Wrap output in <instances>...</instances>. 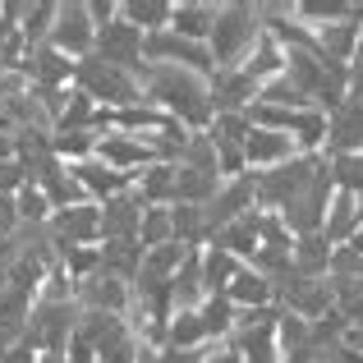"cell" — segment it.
I'll use <instances>...</instances> for the list:
<instances>
[{
	"mask_svg": "<svg viewBox=\"0 0 363 363\" xmlns=\"http://www.w3.org/2000/svg\"><path fill=\"white\" fill-rule=\"evenodd\" d=\"M9 285V267H5V257H0V290Z\"/></svg>",
	"mask_w": 363,
	"mask_h": 363,
	"instance_id": "obj_46",
	"label": "cell"
},
{
	"mask_svg": "<svg viewBox=\"0 0 363 363\" xmlns=\"http://www.w3.org/2000/svg\"><path fill=\"white\" fill-rule=\"evenodd\" d=\"M363 5H350V0H294V23L318 33V28H331V23H345L354 18Z\"/></svg>",
	"mask_w": 363,
	"mask_h": 363,
	"instance_id": "obj_24",
	"label": "cell"
},
{
	"mask_svg": "<svg viewBox=\"0 0 363 363\" xmlns=\"http://www.w3.org/2000/svg\"><path fill=\"white\" fill-rule=\"evenodd\" d=\"M207 350H161L157 363H203Z\"/></svg>",
	"mask_w": 363,
	"mask_h": 363,
	"instance_id": "obj_44",
	"label": "cell"
},
{
	"mask_svg": "<svg viewBox=\"0 0 363 363\" xmlns=\"http://www.w3.org/2000/svg\"><path fill=\"white\" fill-rule=\"evenodd\" d=\"M143 248H161L175 244V221H170V207H143V230H138Z\"/></svg>",
	"mask_w": 363,
	"mask_h": 363,
	"instance_id": "obj_38",
	"label": "cell"
},
{
	"mask_svg": "<svg viewBox=\"0 0 363 363\" xmlns=\"http://www.w3.org/2000/svg\"><path fill=\"white\" fill-rule=\"evenodd\" d=\"M74 170V179H79V189H83V198L88 203H111V198H120V194H129L133 189V179L129 175H120V170H111L106 161H79V166H69Z\"/></svg>",
	"mask_w": 363,
	"mask_h": 363,
	"instance_id": "obj_16",
	"label": "cell"
},
{
	"mask_svg": "<svg viewBox=\"0 0 363 363\" xmlns=\"http://www.w3.org/2000/svg\"><path fill=\"white\" fill-rule=\"evenodd\" d=\"M216 9L221 5H212V0H179L175 14H170V33L184 37V42L207 46V37H212V28H216Z\"/></svg>",
	"mask_w": 363,
	"mask_h": 363,
	"instance_id": "obj_19",
	"label": "cell"
},
{
	"mask_svg": "<svg viewBox=\"0 0 363 363\" xmlns=\"http://www.w3.org/2000/svg\"><path fill=\"white\" fill-rule=\"evenodd\" d=\"M143 42H147V37H143L138 28H129L124 18H116V23L97 28V46H92V55H101L106 65H116V69H124V74H133V79H138V74L147 69Z\"/></svg>",
	"mask_w": 363,
	"mask_h": 363,
	"instance_id": "obj_9",
	"label": "cell"
},
{
	"mask_svg": "<svg viewBox=\"0 0 363 363\" xmlns=\"http://www.w3.org/2000/svg\"><path fill=\"white\" fill-rule=\"evenodd\" d=\"M285 363H318V354H290Z\"/></svg>",
	"mask_w": 363,
	"mask_h": 363,
	"instance_id": "obj_45",
	"label": "cell"
},
{
	"mask_svg": "<svg viewBox=\"0 0 363 363\" xmlns=\"http://www.w3.org/2000/svg\"><path fill=\"white\" fill-rule=\"evenodd\" d=\"M51 46L60 55H69L74 65L92 55V46H97V23H92V14H88V0H55Z\"/></svg>",
	"mask_w": 363,
	"mask_h": 363,
	"instance_id": "obj_7",
	"label": "cell"
},
{
	"mask_svg": "<svg viewBox=\"0 0 363 363\" xmlns=\"http://www.w3.org/2000/svg\"><path fill=\"white\" fill-rule=\"evenodd\" d=\"M225 299L235 303L240 313H248V308H276V285L267 281L262 272H253V267H240V276L230 281V290H225Z\"/></svg>",
	"mask_w": 363,
	"mask_h": 363,
	"instance_id": "obj_22",
	"label": "cell"
},
{
	"mask_svg": "<svg viewBox=\"0 0 363 363\" xmlns=\"http://www.w3.org/2000/svg\"><path fill=\"white\" fill-rule=\"evenodd\" d=\"M240 257H230L225 248H216V244H207L203 248V285H207V299L212 294H225L230 290V281L240 276Z\"/></svg>",
	"mask_w": 363,
	"mask_h": 363,
	"instance_id": "obj_32",
	"label": "cell"
},
{
	"mask_svg": "<svg viewBox=\"0 0 363 363\" xmlns=\"http://www.w3.org/2000/svg\"><path fill=\"white\" fill-rule=\"evenodd\" d=\"M14 235H18V207H14V198L0 194V244H9Z\"/></svg>",
	"mask_w": 363,
	"mask_h": 363,
	"instance_id": "obj_40",
	"label": "cell"
},
{
	"mask_svg": "<svg viewBox=\"0 0 363 363\" xmlns=\"http://www.w3.org/2000/svg\"><path fill=\"white\" fill-rule=\"evenodd\" d=\"M74 299H79L83 313H116V318H124L129 303H133V290H129V281H120V276L97 272V276H88V281L74 285Z\"/></svg>",
	"mask_w": 363,
	"mask_h": 363,
	"instance_id": "obj_12",
	"label": "cell"
},
{
	"mask_svg": "<svg viewBox=\"0 0 363 363\" xmlns=\"http://www.w3.org/2000/svg\"><path fill=\"white\" fill-rule=\"evenodd\" d=\"M345 152H363V97H354V92L327 116V147H322V157H345Z\"/></svg>",
	"mask_w": 363,
	"mask_h": 363,
	"instance_id": "obj_14",
	"label": "cell"
},
{
	"mask_svg": "<svg viewBox=\"0 0 363 363\" xmlns=\"http://www.w3.org/2000/svg\"><path fill=\"white\" fill-rule=\"evenodd\" d=\"M331 198H336V184H331V166H327V157H322V166H318V175H313V184L281 212L285 230H290L294 240H299V235H322Z\"/></svg>",
	"mask_w": 363,
	"mask_h": 363,
	"instance_id": "obj_6",
	"label": "cell"
},
{
	"mask_svg": "<svg viewBox=\"0 0 363 363\" xmlns=\"http://www.w3.org/2000/svg\"><path fill=\"white\" fill-rule=\"evenodd\" d=\"M257 207V198H253V175H244V179H225L221 184V194L212 198V203L203 207V216H207V230H225L230 221H240V216H248Z\"/></svg>",
	"mask_w": 363,
	"mask_h": 363,
	"instance_id": "obj_15",
	"label": "cell"
},
{
	"mask_svg": "<svg viewBox=\"0 0 363 363\" xmlns=\"http://www.w3.org/2000/svg\"><path fill=\"white\" fill-rule=\"evenodd\" d=\"M51 23H55V0H37V5H23V14H18V33H23L28 51H37V46L51 42Z\"/></svg>",
	"mask_w": 363,
	"mask_h": 363,
	"instance_id": "obj_33",
	"label": "cell"
},
{
	"mask_svg": "<svg viewBox=\"0 0 363 363\" xmlns=\"http://www.w3.org/2000/svg\"><path fill=\"white\" fill-rule=\"evenodd\" d=\"M318 363H363V350H354V345H331V350H322L318 354Z\"/></svg>",
	"mask_w": 363,
	"mask_h": 363,
	"instance_id": "obj_42",
	"label": "cell"
},
{
	"mask_svg": "<svg viewBox=\"0 0 363 363\" xmlns=\"http://www.w3.org/2000/svg\"><path fill=\"white\" fill-rule=\"evenodd\" d=\"M28 184H33V170H28V161H18V157L0 161V194H5V198H14L18 189H28Z\"/></svg>",
	"mask_w": 363,
	"mask_h": 363,
	"instance_id": "obj_39",
	"label": "cell"
},
{
	"mask_svg": "<svg viewBox=\"0 0 363 363\" xmlns=\"http://www.w3.org/2000/svg\"><path fill=\"white\" fill-rule=\"evenodd\" d=\"M225 179L216 170H194V166H175V203L179 207H207L216 194H221ZM170 203V207H175Z\"/></svg>",
	"mask_w": 363,
	"mask_h": 363,
	"instance_id": "obj_20",
	"label": "cell"
},
{
	"mask_svg": "<svg viewBox=\"0 0 363 363\" xmlns=\"http://www.w3.org/2000/svg\"><path fill=\"white\" fill-rule=\"evenodd\" d=\"M207 327H203V313L198 308H184L166 322V345L161 350H207Z\"/></svg>",
	"mask_w": 363,
	"mask_h": 363,
	"instance_id": "obj_31",
	"label": "cell"
},
{
	"mask_svg": "<svg viewBox=\"0 0 363 363\" xmlns=\"http://www.w3.org/2000/svg\"><path fill=\"white\" fill-rule=\"evenodd\" d=\"M244 74H248V79L257 83V88H267L272 79H281V74H285V46L276 42L272 33H262V42L253 46V55H248Z\"/></svg>",
	"mask_w": 363,
	"mask_h": 363,
	"instance_id": "obj_29",
	"label": "cell"
},
{
	"mask_svg": "<svg viewBox=\"0 0 363 363\" xmlns=\"http://www.w3.org/2000/svg\"><path fill=\"white\" fill-rule=\"evenodd\" d=\"M79 318H83L79 299L74 303H33V318H28V336L23 340L37 350V354H65Z\"/></svg>",
	"mask_w": 363,
	"mask_h": 363,
	"instance_id": "obj_5",
	"label": "cell"
},
{
	"mask_svg": "<svg viewBox=\"0 0 363 363\" xmlns=\"http://www.w3.org/2000/svg\"><path fill=\"white\" fill-rule=\"evenodd\" d=\"M299 157V143L290 133H276V129H262L253 124V133L244 138V161H248V175H262V170H276L285 161Z\"/></svg>",
	"mask_w": 363,
	"mask_h": 363,
	"instance_id": "obj_13",
	"label": "cell"
},
{
	"mask_svg": "<svg viewBox=\"0 0 363 363\" xmlns=\"http://www.w3.org/2000/svg\"><path fill=\"white\" fill-rule=\"evenodd\" d=\"M143 198L133 194H120L111 198V203H101V244H116V240H138L143 230Z\"/></svg>",
	"mask_w": 363,
	"mask_h": 363,
	"instance_id": "obj_17",
	"label": "cell"
},
{
	"mask_svg": "<svg viewBox=\"0 0 363 363\" xmlns=\"http://www.w3.org/2000/svg\"><path fill=\"white\" fill-rule=\"evenodd\" d=\"M359 216H363V194H359Z\"/></svg>",
	"mask_w": 363,
	"mask_h": 363,
	"instance_id": "obj_47",
	"label": "cell"
},
{
	"mask_svg": "<svg viewBox=\"0 0 363 363\" xmlns=\"http://www.w3.org/2000/svg\"><path fill=\"white\" fill-rule=\"evenodd\" d=\"M143 83V101L157 106L161 116H170L175 124H184L189 133L212 129L216 111H212V79L194 69H175V65H147L138 74Z\"/></svg>",
	"mask_w": 363,
	"mask_h": 363,
	"instance_id": "obj_1",
	"label": "cell"
},
{
	"mask_svg": "<svg viewBox=\"0 0 363 363\" xmlns=\"http://www.w3.org/2000/svg\"><path fill=\"white\" fill-rule=\"evenodd\" d=\"M318 166H322V157H308V152H299V157H294V161H285V166L253 175V198H257V212H276V216H281L285 207H290L294 198H299L303 189L313 184Z\"/></svg>",
	"mask_w": 363,
	"mask_h": 363,
	"instance_id": "obj_4",
	"label": "cell"
},
{
	"mask_svg": "<svg viewBox=\"0 0 363 363\" xmlns=\"http://www.w3.org/2000/svg\"><path fill=\"white\" fill-rule=\"evenodd\" d=\"M51 240L55 248H83V244H101V207L97 203H74L60 207L51 216Z\"/></svg>",
	"mask_w": 363,
	"mask_h": 363,
	"instance_id": "obj_10",
	"label": "cell"
},
{
	"mask_svg": "<svg viewBox=\"0 0 363 363\" xmlns=\"http://www.w3.org/2000/svg\"><path fill=\"white\" fill-rule=\"evenodd\" d=\"M203 363H244V359H240V350H235L230 340H221V345H207Z\"/></svg>",
	"mask_w": 363,
	"mask_h": 363,
	"instance_id": "obj_43",
	"label": "cell"
},
{
	"mask_svg": "<svg viewBox=\"0 0 363 363\" xmlns=\"http://www.w3.org/2000/svg\"><path fill=\"white\" fill-rule=\"evenodd\" d=\"M170 14H175V5H170V0H120V18L129 28H138L143 37L166 33V28H170Z\"/></svg>",
	"mask_w": 363,
	"mask_h": 363,
	"instance_id": "obj_26",
	"label": "cell"
},
{
	"mask_svg": "<svg viewBox=\"0 0 363 363\" xmlns=\"http://www.w3.org/2000/svg\"><path fill=\"white\" fill-rule=\"evenodd\" d=\"M143 55H147V65H175V69H194V74H203V79H212V74H216L212 51L198 46V42L175 37L170 28H166V33H152L147 42H143Z\"/></svg>",
	"mask_w": 363,
	"mask_h": 363,
	"instance_id": "obj_8",
	"label": "cell"
},
{
	"mask_svg": "<svg viewBox=\"0 0 363 363\" xmlns=\"http://www.w3.org/2000/svg\"><path fill=\"white\" fill-rule=\"evenodd\" d=\"M23 60H28L23 33H18L14 18L0 14V74H18V69H23Z\"/></svg>",
	"mask_w": 363,
	"mask_h": 363,
	"instance_id": "obj_36",
	"label": "cell"
},
{
	"mask_svg": "<svg viewBox=\"0 0 363 363\" xmlns=\"http://www.w3.org/2000/svg\"><path fill=\"white\" fill-rule=\"evenodd\" d=\"M97 161H106L111 170H120V175H138V170L157 166V152L147 147V138H133V133H120V129H106L97 138Z\"/></svg>",
	"mask_w": 363,
	"mask_h": 363,
	"instance_id": "obj_11",
	"label": "cell"
},
{
	"mask_svg": "<svg viewBox=\"0 0 363 363\" xmlns=\"http://www.w3.org/2000/svg\"><path fill=\"white\" fill-rule=\"evenodd\" d=\"M23 74H28L33 88H74V60H69V55H60L51 42L37 46V51H28Z\"/></svg>",
	"mask_w": 363,
	"mask_h": 363,
	"instance_id": "obj_18",
	"label": "cell"
},
{
	"mask_svg": "<svg viewBox=\"0 0 363 363\" xmlns=\"http://www.w3.org/2000/svg\"><path fill=\"white\" fill-rule=\"evenodd\" d=\"M331 253L336 248L327 244V235H299L294 240V272L322 281V276H331Z\"/></svg>",
	"mask_w": 363,
	"mask_h": 363,
	"instance_id": "obj_30",
	"label": "cell"
},
{
	"mask_svg": "<svg viewBox=\"0 0 363 363\" xmlns=\"http://www.w3.org/2000/svg\"><path fill=\"white\" fill-rule=\"evenodd\" d=\"M262 18H257V5H221L216 9V28L207 37V51H212L216 69H244L253 46L262 42Z\"/></svg>",
	"mask_w": 363,
	"mask_h": 363,
	"instance_id": "obj_2",
	"label": "cell"
},
{
	"mask_svg": "<svg viewBox=\"0 0 363 363\" xmlns=\"http://www.w3.org/2000/svg\"><path fill=\"white\" fill-rule=\"evenodd\" d=\"M203 327H207V340L212 345H221V340L235 336V318H240V308H235L225 294H212V299H203Z\"/></svg>",
	"mask_w": 363,
	"mask_h": 363,
	"instance_id": "obj_34",
	"label": "cell"
},
{
	"mask_svg": "<svg viewBox=\"0 0 363 363\" xmlns=\"http://www.w3.org/2000/svg\"><path fill=\"white\" fill-rule=\"evenodd\" d=\"M359 225H363V216H359V198L336 194V198H331V207H327V225H322L327 244H331V248H345V244L359 235Z\"/></svg>",
	"mask_w": 363,
	"mask_h": 363,
	"instance_id": "obj_25",
	"label": "cell"
},
{
	"mask_svg": "<svg viewBox=\"0 0 363 363\" xmlns=\"http://www.w3.org/2000/svg\"><path fill=\"white\" fill-rule=\"evenodd\" d=\"M88 14H92V23H97V28H106V23H116V18H120V0H88Z\"/></svg>",
	"mask_w": 363,
	"mask_h": 363,
	"instance_id": "obj_41",
	"label": "cell"
},
{
	"mask_svg": "<svg viewBox=\"0 0 363 363\" xmlns=\"http://www.w3.org/2000/svg\"><path fill=\"white\" fill-rule=\"evenodd\" d=\"M327 166H331V184H336V194H350V198L363 194V152L327 157Z\"/></svg>",
	"mask_w": 363,
	"mask_h": 363,
	"instance_id": "obj_35",
	"label": "cell"
},
{
	"mask_svg": "<svg viewBox=\"0 0 363 363\" xmlns=\"http://www.w3.org/2000/svg\"><path fill=\"white\" fill-rule=\"evenodd\" d=\"M74 88L83 92L88 101H97L101 111H129V106H143V83L133 74L106 65L101 55H88V60L74 65Z\"/></svg>",
	"mask_w": 363,
	"mask_h": 363,
	"instance_id": "obj_3",
	"label": "cell"
},
{
	"mask_svg": "<svg viewBox=\"0 0 363 363\" xmlns=\"http://www.w3.org/2000/svg\"><path fill=\"white\" fill-rule=\"evenodd\" d=\"M170 299H175V313L203 308V299H207V285H203V248H194V253L179 262L175 281H170Z\"/></svg>",
	"mask_w": 363,
	"mask_h": 363,
	"instance_id": "obj_23",
	"label": "cell"
},
{
	"mask_svg": "<svg viewBox=\"0 0 363 363\" xmlns=\"http://www.w3.org/2000/svg\"><path fill=\"white\" fill-rule=\"evenodd\" d=\"M133 194L147 207H170L175 203V166H170V161H157V166L138 170V175H133Z\"/></svg>",
	"mask_w": 363,
	"mask_h": 363,
	"instance_id": "obj_27",
	"label": "cell"
},
{
	"mask_svg": "<svg viewBox=\"0 0 363 363\" xmlns=\"http://www.w3.org/2000/svg\"><path fill=\"white\" fill-rule=\"evenodd\" d=\"M14 207H18V225H51V216H55L51 198H46L37 184L18 189V194H14Z\"/></svg>",
	"mask_w": 363,
	"mask_h": 363,
	"instance_id": "obj_37",
	"label": "cell"
},
{
	"mask_svg": "<svg viewBox=\"0 0 363 363\" xmlns=\"http://www.w3.org/2000/svg\"><path fill=\"white\" fill-rule=\"evenodd\" d=\"M143 257H147V248H143L138 240H116V244H101V272L120 276V281H138L143 272Z\"/></svg>",
	"mask_w": 363,
	"mask_h": 363,
	"instance_id": "obj_28",
	"label": "cell"
},
{
	"mask_svg": "<svg viewBox=\"0 0 363 363\" xmlns=\"http://www.w3.org/2000/svg\"><path fill=\"white\" fill-rule=\"evenodd\" d=\"M212 244L216 248H225L230 257H240V262H248V257L257 253V244H262V212H248V216H240V221H230L225 230H216L212 235Z\"/></svg>",
	"mask_w": 363,
	"mask_h": 363,
	"instance_id": "obj_21",
	"label": "cell"
}]
</instances>
